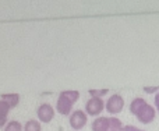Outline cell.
Returning a JSON list of instances; mask_svg holds the SVG:
<instances>
[{"label": "cell", "mask_w": 159, "mask_h": 131, "mask_svg": "<svg viewBox=\"0 0 159 131\" xmlns=\"http://www.w3.org/2000/svg\"><path fill=\"white\" fill-rule=\"evenodd\" d=\"M129 109H130V113H131L141 124H144V126L151 124L152 121L155 120V117H157V110H155V107L151 106V105L147 102V99L143 98V96H137V98L133 99V101L130 102Z\"/></svg>", "instance_id": "1"}, {"label": "cell", "mask_w": 159, "mask_h": 131, "mask_svg": "<svg viewBox=\"0 0 159 131\" xmlns=\"http://www.w3.org/2000/svg\"><path fill=\"white\" fill-rule=\"evenodd\" d=\"M80 99L78 91H61L59 93L57 102H56V112L61 116H70L73 110V105Z\"/></svg>", "instance_id": "2"}, {"label": "cell", "mask_w": 159, "mask_h": 131, "mask_svg": "<svg viewBox=\"0 0 159 131\" xmlns=\"http://www.w3.org/2000/svg\"><path fill=\"white\" fill-rule=\"evenodd\" d=\"M124 106H126V102L124 98L120 93H113L107 98V101L105 102V110H106L109 115H119V113L123 112Z\"/></svg>", "instance_id": "3"}, {"label": "cell", "mask_w": 159, "mask_h": 131, "mask_svg": "<svg viewBox=\"0 0 159 131\" xmlns=\"http://www.w3.org/2000/svg\"><path fill=\"white\" fill-rule=\"evenodd\" d=\"M105 110V101L102 98H93L91 96L87 102H85V109L84 112L88 116H93V117H98L101 116V113Z\"/></svg>", "instance_id": "4"}, {"label": "cell", "mask_w": 159, "mask_h": 131, "mask_svg": "<svg viewBox=\"0 0 159 131\" xmlns=\"http://www.w3.org/2000/svg\"><path fill=\"white\" fill-rule=\"evenodd\" d=\"M69 123H70V127L71 129H74L75 131L84 129L85 126H87L88 123V115L84 112V110H74V112H71V115H70L69 117Z\"/></svg>", "instance_id": "5"}, {"label": "cell", "mask_w": 159, "mask_h": 131, "mask_svg": "<svg viewBox=\"0 0 159 131\" xmlns=\"http://www.w3.org/2000/svg\"><path fill=\"white\" fill-rule=\"evenodd\" d=\"M36 116H38V120L41 123H50L55 117V107L52 106L50 103H42L38 106L36 109Z\"/></svg>", "instance_id": "6"}, {"label": "cell", "mask_w": 159, "mask_h": 131, "mask_svg": "<svg viewBox=\"0 0 159 131\" xmlns=\"http://www.w3.org/2000/svg\"><path fill=\"white\" fill-rule=\"evenodd\" d=\"M92 131H110V117H96L91 124Z\"/></svg>", "instance_id": "7"}, {"label": "cell", "mask_w": 159, "mask_h": 131, "mask_svg": "<svg viewBox=\"0 0 159 131\" xmlns=\"http://www.w3.org/2000/svg\"><path fill=\"white\" fill-rule=\"evenodd\" d=\"M2 101H4L8 105V107H10V110L11 109H14V107H17L18 106V103H20V95L18 93H2Z\"/></svg>", "instance_id": "8"}, {"label": "cell", "mask_w": 159, "mask_h": 131, "mask_svg": "<svg viewBox=\"0 0 159 131\" xmlns=\"http://www.w3.org/2000/svg\"><path fill=\"white\" fill-rule=\"evenodd\" d=\"M8 112H10L8 105L4 101H2V99H0V129H4V126L8 123V120H7Z\"/></svg>", "instance_id": "9"}, {"label": "cell", "mask_w": 159, "mask_h": 131, "mask_svg": "<svg viewBox=\"0 0 159 131\" xmlns=\"http://www.w3.org/2000/svg\"><path fill=\"white\" fill-rule=\"evenodd\" d=\"M24 131H42L41 121L36 120V119H32V120H28L27 123L24 124Z\"/></svg>", "instance_id": "10"}, {"label": "cell", "mask_w": 159, "mask_h": 131, "mask_svg": "<svg viewBox=\"0 0 159 131\" xmlns=\"http://www.w3.org/2000/svg\"><path fill=\"white\" fill-rule=\"evenodd\" d=\"M3 131H24V126L17 120H10L7 124L4 126Z\"/></svg>", "instance_id": "11"}, {"label": "cell", "mask_w": 159, "mask_h": 131, "mask_svg": "<svg viewBox=\"0 0 159 131\" xmlns=\"http://www.w3.org/2000/svg\"><path fill=\"white\" fill-rule=\"evenodd\" d=\"M89 92V95L91 96H93V98H102V96H105L107 92H109V89H89L88 91Z\"/></svg>", "instance_id": "12"}, {"label": "cell", "mask_w": 159, "mask_h": 131, "mask_svg": "<svg viewBox=\"0 0 159 131\" xmlns=\"http://www.w3.org/2000/svg\"><path fill=\"white\" fill-rule=\"evenodd\" d=\"M123 131H147V130L138 129V127L133 126V124H127V126H124V127H123Z\"/></svg>", "instance_id": "13"}, {"label": "cell", "mask_w": 159, "mask_h": 131, "mask_svg": "<svg viewBox=\"0 0 159 131\" xmlns=\"http://www.w3.org/2000/svg\"><path fill=\"white\" fill-rule=\"evenodd\" d=\"M154 107H155V110H157V113H159V91L154 96Z\"/></svg>", "instance_id": "14"}, {"label": "cell", "mask_w": 159, "mask_h": 131, "mask_svg": "<svg viewBox=\"0 0 159 131\" xmlns=\"http://www.w3.org/2000/svg\"><path fill=\"white\" fill-rule=\"evenodd\" d=\"M144 91H145V92H155L157 93L159 91V88H148V87H145L144 88Z\"/></svg>", "instance_id": "15"}]
</instances>
